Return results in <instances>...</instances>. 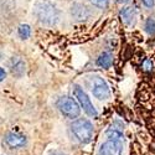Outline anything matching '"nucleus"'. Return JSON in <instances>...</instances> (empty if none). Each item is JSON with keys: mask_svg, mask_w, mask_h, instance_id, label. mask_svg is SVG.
I'll return each instance as SVG.
<instances>
[{"mask_svg": "<svg viewBox=\"0 0 155 155\" xmlns=\"http://www.w3.org/2000/svg\"><path fill=\"white\" fill-rule=\"evenodd\" d=\"M34 12L38 21L46 24V25H56L60 19L58 10L54 4H51L50 2H40L35 5Z\"/></svg>", "mask_w": 155, "mask_h": 155, "instance_id": "obj_1", "label": "nucleus"}, {"mask_svg": "<svg viewBox=\"0 0 155 155\" xmlns=\"http://www.w3.org/2000/svg\"><path fill=\"white\" fill-rule=\"evenodd\" d=\"M71 130L77 140L83 144L91 143L93 139V125L87 119H77L71 124Z\"/></svg>", "mask_w": 155, "mask_h": 155, "instance_id": "obj_2", "label": "nucleus"}, {"mask_svg": "<svg viewBox=\"0 0 155 155\" xmlns=\"http://www.w3.org/2000/svg\"><path fill=\"white\" fill-rule=\"evenodd\" d=\"M56 106L58 108V110L70 119H73V118H77L81 113V107L80 104L77 103L73 98L71 97H61L58 98Z\"/></svg>", "mask_w": 155, "mask_h": 155, "instance_id": "obj_3", "label": "nucleus"}, {"mask_svg": "<svg viewBox=\"0 0 155 155\" xmlns=\"http://www.w3.org/2000/svg\"><path fill=\"white\" fill-rule=\"evenodd\" d=\"M73 94L77 98V101H78L81 108H83V110L89 115V117L97 118L98 113H97L94 106L92 104V102H91V99H89V97L87 96V93L83 91V88L81 86H78V84L73 86Z\"/></svg>", "mask_w": 155, "mask_h": 155, "instance_id": "obj_4", "label": "nucleus"}, {"mask_svg": "<svg viewBox=\"0 0 155 155\" xmlns=\"http://www.w3.org/2000/svg\"><path fill=\"white\" fill-rule=\"evenodd\" d=\"M92 92H93V96L96 98L101 99V101L107 99L110 96L108 84L106 83L104 80L101 78V77H94V84H93V88H92Z\"/></svg>", "mask_w": 155, "mask_h": 155, "instance_id": "obj_5", "label": "nucleus"}, {"mask_svg": "<svg viewBox=\"0 0 155 155\" xmlns=\"http://www.w3.org/2000/svg\"><path fill=\"white\" fill-rule=\"evenodd\" d=\"M122 151V144L118 141L108 140L98 150V155H119Z\"/></svg>", "mask_w": 155, "mask_h": 155, "instance_id": "obj_6", "label": "nucleus"}, {"mask_svg": "<svg viewBox=\"0 0 155 155\" xmlns=\"http://www.w3.org/2000/svg\"><path fill=\"white\" fill-rule=\"evenodd\" d=\"M6 145H9L10 148H22L25 144H26V138L21 134L18 133H8L4 138Z\"/></svg>", "mask_w": 155, "mask_h": 155, "instance_id": "obj_7", "label": "nucleus"}, {"mask_svg": "<svg viewBox=\"0 0 155 155\" xmlns=\"http://www.w3.org/2000/svg\"><path fill=\"white\" fill-rule=\"evenodd\" d=\"M71 15L76 20H84L89 16V10L87 9L86 5L77 3V4L72 5V8H71Z\"/></svg>", "mask_w": 155, "mask_h": 155, "instance_id": "obj_8", "label": "nucleus"}, {"mask_svg": "<svg viewBox=\"0 0 155 155\" xmlns=\"http://www.w3.org/2000/svg\"><path fill=\"white\" fill-rule=\"evenodd\" d=\"M10 71L15 77H21L25 72V62L20 57H12L10 61Z\"/></svg>", "mask_w": 155, "mask_h": 155, "instance_id": "obj_9", "label": "nucleus"}, {"mask_svg": "<svg viewBox=\"0 0 155 155\" xmlns=\"http://www.w3.org/2000/svg\"><path fill=\"white\" fill-rule=\"evenodd\" d=\"M135 9L134 8H124L122 11H120V18L122 20L124 21V24L127 25H132L134 22V19H135Z\"/></svg>", "mask_w": 155, "mask_h": 155, "instance_id": "obj_10", "label": "nucleus"}, {"mask_svg": "<svg viewBox=\"0 0 155 155\" xmlns=\"http://www.w3.org/2000/svg\"><path fill=\"white\" fill-rule=\"evenodd\" d=\"M113 63V58H112V55L109 52H102L98 58H97V66L102 67V68H109Z\"/></svg>", "mask_w": 155, "mask_h": 155, "instance_id": "obj_11", "label": "nucleus"}, {"mask_svg": "<svg viewBox=\"0 0 155 155\" xmlns=\"http://www.w3.org/2000/svg\"><path fill=\"white\" fill-rule=\"evenodd\" d=\"M18 32H19V36L21 38L26 40V38H29L30 35H31V28L29 26L28 24H21L19 26V29H18Z\"/></svg>", "mask_w": 155, "mask_h": 155, "instance_id": "obj_12", "label": "nucleus"}, {"mask_svg": "<svg viewBox=\"0 0 155 155\" xmlns=\"http://www.w3.org/2000/svg\"><path fill=\"white\" fill-rule=\"evenodd\" d=\"M89 3L93 4L97 8H99V9H104L108 6L109 0H89Z\"/></svg>", "mask_w": 155, "mask_h": 155, "instance_id": "obj_13", "label": "nucleus"}, {"mask_svg": "<svg viewBox=\"0 0 155 155\" xmlns=\"http://www.w3.org/2000/svg\"><path fill=\"white\" fill-rule=\"evenodd\" d=\"M145 29L149 34H154L155 32V20L154 19H148L145 22Z\"/></svg>", "mask_w": 155, "mask_h": 155, "instance_id": "obj_14", "label": "nucleus"}, {"mask_svg": "<svg viewBox=\"0 0 155 155\" xmlns=\"http://www.w3.org/2000/svg\"><path fill=\"white\" fill-rule=\"evenodd\" d=\"M143 68H144V71H150V70L153 68V62H151L149 58L144 61V63H143Z\"/></svg>", "mask_w": 155, "mask_h": 155, "instance_id": "obj_15", "label": "nucleus"}, {"mask_svg": "<svg viewBox=\"0 0 155 155\" xmlns=\"http://www.w3.org/2000/svg\"><path fill=\"white\" fill-rule=\"evenodd\" d=\"M141 3H143L147 8H153L155 5V0H141Z\"/></svg>", "mask_w": 155, "mask_h": 155, "instance_id": "obj_16", "label": "nucleus"}, {"mask_svg": "<svg viewBox=\"0 0 155 155\" xmlns=\"http://www.w3.org/2000/svg\"><path fill=\"white\" fill-rule=\"evenodd\" d=\"M5 77H6V72H5V70H4L3 67H0V82L4 81V80H5Z\"/></svg>", "mask_w": 155, "mask_h": 155, "instance_id": "obj_17", "label": "nucleus"}, {"mask_svg": "<svg viewBox=\"0 0 155 155\" xmlns=\"http://www.w3.org/2000/svg\"><path fill=\"white\" fill-rule=\"evenodd\" d=\"M54 155H58V154H54Z\"/></svg>", "mask_w": 155, "mask_h": 155, "instance_id": "obj_18", "label": "nucleus"}]
</instances>
